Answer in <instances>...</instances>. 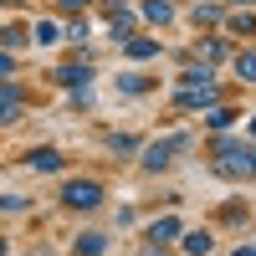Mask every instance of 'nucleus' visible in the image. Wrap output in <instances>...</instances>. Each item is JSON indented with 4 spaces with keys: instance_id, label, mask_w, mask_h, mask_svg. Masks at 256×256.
Instances as JSON below:
<instances>
[{
    "instance_id": "20",
    "label": "nucleus",
    "mask_w": 256,
    "mask_h": 256,
    "mask_svg": "<svg viewBox=\"0 0 256 256\" xmlns=\"http://www.w3.org/2000/svg\"><path fill=\"white\" fill-rule=\"evenodd\" d=\"M6 251H10V241H6V236H0V256H6Z\"/></svg>"
},
{
    "instance_id": "15",
    "label": "nucleus",
    "mask_w": 256,
    "mask_h": 256,
    "mask_svg": "<svg viewBox=\"0 0 256 256\" xmlns=\"http://www.w3.org/2000/svg\"><path fill=\"white\" fill-rule=\"evenodd\" d=\"M20 41H26V31H20V26H6V31H0V46H20Z\"/></svg>"
},
{
    "instance_id": "10",
    "label": "nucleus",
    "mask_w": 256,
    "mask_h": 256,
    "mask_svg": "<svg viewBox=\"0 0 256 256\" xmlns=\"http://www.w3.org/2000/svg\"><path fill=\"white\" fill-rule=\"evenodd\" d=\"M169 236H180V220H154V230H148V241H169Z\"/></svg>"
},
{
    "instance_id": "22",
    "label": "nucleus",
    "mask_w": 256,
    "mask_h": 256,
    "mask_svg": "<svg viewBox=\"0 0 256 256\" xmlns=\"http://www.w3.org/2000/svg\"><path fill=\"white\" fill-rule=\"evenodd\" d=\"M251 138H256V123H251Z\"/></svg>"
},
{
    "instance_id": "1",
    "label": "nucleus",
    "mask_w": 256,
    "mask_h": 256,
    "mask_svg": "<svg viewBox=\"0 0 256 256\" xmlns=\"http://www.w3.org/2000/svg\"><path fill=\"white\" fill-rule=\"evenodd\" d=\"M180 108H216V82H210V72H184V88H180Z\"/></svg>"
},
{
    "instance_id": "13",
    "label": "nucleus",
    "mask_w": 256,
    "mask_h": 256,
    "mask_svg": "<svg viewBox=\"0 0 256 256\" xmlns=\"http://www.w3.org/2000/svg\"><path fill=\"white\" fill-rule=\"evenodd\" d=\"M144 16H148V20H159V26H164V20H169V16H174V10H169V6H164V0H148V6H144Z\"/></svg>"
},
{
    "instance_id": "6",
    "label": "nucleus",
    "mask_w": 256,
    "mask_h": 256,
    "mask_svg": "<svg viewBox=\"0 0 256 256\" xmlns=\"http://www.w3.org/2000/svg\"><path fill=\"white\" fill-rule=\"evenodd\" d=\"M31 169H41V174H56V169H62V154H56V148H31Z\"/></svg>"
},
{
    "instance_id": "16",
    "label": "nucleus",
    "mask_w": 256,
    "mask_h": 256,
    "mask_svg": "<svg viewBox=\"0 0 256 256\" xmlns=\"http://www.w3.org/2000/svg\"><path fill=\"white\" fill-rule=\"evenodd\" d=\"M230 31H236V36L246 31V36H251V31H256V16H230Z\"/></svg>"
},
{
    "instance_id": "8",
    "label": "nucleus",
    "mask_w": 256,
    "mask_h": 256,
    "mask_svg": "<svg viewBox=\"0 0 256 256\" xmlns=\"http://www.w3.org/2000/svg\"><path fill=\"white\" fill-rule=\"evenodd\" d=\"M56 82H67V88H88L92 72H88V67H62V72H56Z\"/></svg>"
},
{
    "instance_id": "21",
    "label": "nucleus",
    "mask_w": 256,
    "mask_h": 256,
    "mask_svg": "<svg viewBox=\"0 0 256 256\" xmlns=\"http://www.w3.org/2000/svg\"><path fill=\"white\" fill-rule=\"evenodd\" d=\"M230 6H256V0H230Z\"/></svg>"
},
{
    "instance_id": "19",
    "label": "nucleus",
    "mask_w": 256,
    "mask_h": 256,
    "mask_svg": "<svg viewBox=\"0 0 256 256\" xmlns=\"http://www.w3.org/2000/svg\"><path fill=\"white\" fill-rule=\"evenodd\" d=\"M236 256H256V246H236Z\"/></svg>"
},
{
    "instance_id": "11",
    "label": "nucleus",
    "mask_w": 256,
    "mask_h": 256,
    "mask_svg": "<svg viewBox=\"0 0 256 256\" xmlns=\"http://www.w3.org/2000/svg\"><path fill=\"white\" fill-rule=\"evenodd\" d=\"M236 72H241L246 82H256V52H241V56H236Z\"/></svg>"
},
{
    "instance_id": "17",
    "label": "nucleus",
    "mask_w": 256,
    "mask_h": 256,
    "mask_svg": "<svg viewBox=\"0 0 256 256\" xmlns=\"http://www.w3.org/2000/svg\"><path fill=\"white\" fill-rule=\"evenodd\" d=\"M56 6H62V10H82V6H88V0H56Z\"/></svg>"
},
{
    "instance_id": "12",
    "label": "nucleus",
    "mask_w": 256,
    "mask_h": 256,
    "mask_svg": "<svg viewBox=\"0 0 256 256\" xmlns=\"http://www.w3.org/2000/svg\"><path fill=\"white\" fill-rule=\"evenodd\" d=\"M128 56H159V41H128Z\"/></svg>"
},
{
    "instance_id": "7",
    "label": "nucleus",
    "mask_w": 256,
    "mask_h": 256,
    "mask_svg": "<svg viewBox=\"0 0 256 256\" xmlns=\"http://www.w3.org/2000/svg\"><path fill=\"white\" fill-rule=\"evenodd\" d=\"M102 251H108V236H98V230L77 236V256H102Z\"/></svg>"
},
{
    "instance_id": "4",
    "label": "nucleus",
    "mask_w": 256,
    "mask_h": 256,
    "mask_svg": "<svg viewBox=\"0 0 256 256\" xmlns=\"http://www.w3.org/2000/svg\"><path fill=\"white\" fill-rule=\"evenodd\" d=\"M184 148H190V134H174V138H164V144H148L144 148V164L148 169H164L169 154H184Z\"/></svg>"
},
{
    "instance_id": "14",
    "label": "nucleus",
    "mask_w": 256,
    "mask_h": 256,
    "mask_svg": "<svg viewBox=\"0 0 256 256\" xmlns=\"http://www.w3.org/2000/svg\"><path fill=\"white\" fill-rule=\"evenodd\" d=\"M230 123H236L230 108H210V128H230Z\"/></svg>"
},
{
    "instance_id": "2",
    "label": "nucleus",
    "mask_w": 256,
    "mask_h": 256,
    "mask_svg": "<svg viewBox=\"0 0 256 256\" xmlns=\"http://www.w3.org/2000/svg\"><path fill=\"white\" fill-rule=\"evenodd\" d=\"M216 169H220V174H256V148H246V144H220Z\"/></svg>"
},
{
    "instance_id": "18",
    "label": "nucleus",
    "mask_w": 256,
    "mask_h": 256,
    "mask_svg": "<svg viewBox=\"0 0 256 256\" xmlns=\"http://www.w3.org/2000/svg\"><path fill=\"white\" fill-rule=\"evenodd\" d=\"M10 67H16V62H10V56H6V52H0V77H6V72H10Z\"/></svg>"
},
{
    "instance_id": "5",
    "label": "nucleus",
    "mask_w": 256,
    "mask_h": 256,
    "mask_svg": "<svg viewBox=\"0 0 256 256\" xmlns=\"http://www.w3.org/2000/svg\"><path fill=\"white\" fill-rule=\"evenodd\" d=\"M16 118H20V92L10 82H0V123H16Z\"/></svg>"
},
{
    "instance_id": "9",
    "label": "nucleus",
    "mask_w": 256,
    "mask_h": 256,
    "mask_svg": "<svg viewBox=\"0 0 256 256\" xmlns=\"http://www.w3.org/2000/svg\"><path fill=\"white\" fill-rule=\"evenodd\" d=\"M184 251H190V256H205V251H210V230H190V236H184Z\"/></svg>"
},
{
    "instance_id": "3",
    "label": "nucleus",
    "mask_w": 256,
    "mask_h": 256,
    "mask_svg": "<svg viewBox=\"0 0 256 256\" xmlns=\"http://www.w3.org/2000/svg\"><path fill=\"white\" fill-rule=\"evenodd\" d=\"M62 200H67L72 210H98V205H102V184H92V180H72L67 190H62Z\"/></svg>"
}]
</instances>
